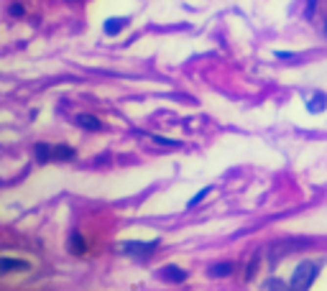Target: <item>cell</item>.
Instances as JSON below:
<instances>
[{
	"mask_svg": "<svg viewBox=\"0 0 327 291\" xmlns=\"http://www.w3.org/2000/svg\"><path fill=\"white\" fill-rule=\"evenodd\" d=\"M159 248V240H149V243H143V240H123L115 245V250L118 253H126L131 255V258H149V255Z\"/></svg>",
	"mask_w": 327,
	"mask_h": 291,
	"instance_id": "obj_1",
	"label": "cell"
},
{
	"mask_svg": "<svg viewBox=\"0 0 327 291\" xmlns=\"http://www.w3.org/2000/svg\"><path fill=\"white\" fill-rule=\"evenodd\" d=\"M320 273V266L317 263H312V261H302L297 266V271L294 276H291V281H289V289H309L312 281L317 278Z\"/></svg>",
	"mask_w": 327,
	"mask_h": 291,
	"instance_id": "obj_2",
	"label": "cell"
},
{
	"mask_svg": "<svg viewBox=\"0 0 327 291\" xmlns=\"http://www.w3.org/2000/svg\"><path fill=\"white\" fill-rule=\"evenodd\" d=\"M309 245H312V240H307V238H299V240H294V238L276 240L271 245V263H279L281 253H294V250H302V248H309Z\"/></svg>",
	"mask_w": 327,
	"mask_h": 291,
	"instance_id": "obj_3",
	"label": "cell"
},
{
	"mask_svg": "<svg viewBox=\"0 0 327 291\" xmlns=\"http://www.w3.org/2000/svg\"><path fill=\"white\" fill-rule=\"evenodd\" d=\"M156 278H161V281H169V284H182L187 281V271L179 266H164L156 271Z\"/></svg>",
	"mask_w": 327,
	"mask_h": 291,
	"instance_id": "obj_4",
	"label": "cell"
},
{
	"mask_svg": "<svg viewBox=\"0 0 327 291\" xmlns=\"http://www.w3.org/2000/svg\"><path fill=\"white\" fill-rule=\"evenodd\" d=\"M66 250H69L72 255H85L87 253V240L82 232H69V238H66Z\"/></svg>",
	"mask_w": 327,
	"mask_h": 291,
	"instance_id": "obj_5",
	"label": "cell"
},
{
	"mask_svg": "<svg viewBox=\"0 0 327 291\" xmlns=\"http://www.w3.org/2000/svg\"><path fill=\"white\" fill-rule=\"evenodd\" d=\"M31 263L21 258H0V276H8L10 271H28Z\"/></svg>",
	"mask_w": 327,
	"mask_h": 291,
	"instance_id": "obj_6",
	"label": "cell"
},
{
	"mask_svg": "<svg viewBox=\"0 0 327 291\" xmlns=\"http://www.w3.org/2000/svg\"><path fill=\"white\" fill-rule=\"evenodd\" d=\"M74 120H77V125H80L82 130H103V120H97L95 115H89V113H80Z\"/></svg>",
	"mask_w": 327,
	"mask_h": 291,
	"instance_id": "obj_7",
	"label": "cell"
},
{
	"mask_svg": "<svg viewBox=\"0 0 327 291\" xmlns=\"http://www.w3.org/2000/svg\"><path fill=\"white\" fill-rule=\"evenodd\" d=\"M325 107H327V95H325V92H314V95L307 100V110H309L312 115H320Z\"/></svg>",
	"mask_w": 327,
	"mask_h": 291,
	"instance_id": "obj_8",
	"label": "cell"
},
{
	"mask_svg": "<svg viewBox=\"0 0 327 291\" xmlns=\"http://www.w3.org/2000/svg\"><path fill=\"white\" fill-rule=\"evenodd\" d=\"M77 151L72 148V146H51V159L56 161H74Z\"/></svg>",
	"mask_w": 327,
	"mask_h": 291,
	"instance_id": "obj_9",
	"label": "cell"
},
{
	"mask_svg": "<svg viewBox=\"0 0 327 291\" xmlns=\"http://www.w3.org/2000/svg\"><path fill=\"white\" fill-rule=\"evenodd\" d=\"M235 271V263L230 261H222V263H212L210 266V276L212 278H225V276H230Z\"/></svg>",
	"mask_w": 327,
	"mask_h": 291,
	"instance_id": "obj_10",
	"label": "cell"
},
{
	"mask_svg": "<svg viewBox=\"0 0 327 291\" xmlns=\"http://www.w3.org/2000/svg\"><path fill=\"white\" fill-rule=\"evenodd\" d=\"M126 26H128V18H108L103 28H105L108 36H115V33H120Z\"/></svg>",
	"mask_w": 327,
	"mask_h": 291,
	"instance_id": "obj_11",
	"label": "cell"
},
{
	"mask_svg": "<svg viewBox=\"0 0 327 291\" xmlns=\"http://www.w3.org/2000/svg\"><path fill=\"white\" fill-rule=\"evenodd\" d=\"M33 156H36V161H39V164L51 161V146H49V143H39V146H33Z\"/></svg>",
	"mask_w": 327,
	"mask_h": 291,
	"instance_id": "obj_12",
	"label": "cell"
},
{
	"mask_svg": "<svg viewBox=\"0 0 327 291\" xmlns=\"http://www.w3.org/2000/svg\"><path fill=\"white\" fill-rule=\"evenodd\" d=\"M258 266H261V250H256V253H253V258H251V263H248V271H245V281H251V278L256 276Z\"/></svg>",
	"mask_w": 327,
	"mask_h": 291,
	"instance_id": "obj_13",
	"label": "cell"
},
{
	"mask_svg": "<svg viewBox=\"0 0 327 291\" xmlns=\"http://www.w3.org/2000/svg\"><path fill=\"white\" fill-rule=\"evenodd\" d=\"M210 192H212V187H205V189H199V192H197V194H195V197H192L189 202H187V207H189V209H192V207H197V205H199V202H202V199H205Z\"/></svg>",
	"mask_w": 327,
	"mask_h": 291,
	"instance_id": "obj_14",
	"label": "cell"
},
{
	"mask_svg": "<svg viewBox=\"0 0 327 291\" xmlns=\"http://www.w3.org/2000/svg\"><path fill=\"white\" fill-rule=\"evenodd\" d=\"M149 138L153 141V143H159V146H172V148H179V141H169V138H161V136H153V133H149Z\"/></svg>",
	"mask_w": 327,
	"mask_h": 291,
	"instance_id": "obj_15",
	"label": "cell"
},
{
	"mask_svg": "<svg viewBox=\"0 0 327 291\" xmlns=\"http://www.w3.org/2000/svg\"><path fill=\"white\" fill-rule=\"evenodd\" d=\"M289 284L281 281V278H268V281H263V289H286Z\"/></svg>",
	"mask_w": 327,
	"mask_h": 291,
	"instance_id": "obj_16",
	"label": "cell"
},
{
	"mask_svg": "<svg viewBox=\"0 0 327 291\" xmlns=\"http://www.w3.org/2000/svg\"><path fill=\"white\" fill-rule=\"evenodd\" d=\"M26 13V8L23 5H18V3H13V5H10V16H16V18H21V16H23Z\"/></svg>",
	"mask_w": 327,
	"mask_h": 291,
	"instance_id": "obj_17",
	"label": "cell"
},
{
	"mask_svg": "<svg viewBox=\"0 0 327 291\" xmlns=\"http://www.w3.org/2000/svg\"><path fill=\"white\" fill-rule=\"evenodd\" d=\"M314 8H317V0H309V3L304 5V16L312 18V16H314Z\"/></svg>",
	"mask_w": 327,
	"mask_h": 291,
	"instance_id": "obj_18",
	"label": "cell"
},
{
	"mask_svg": "<svg viewBox=\"0 0 327 291\" xmlns=\"http://www.w3.org/2000/svg\"><path fill=\"white\" fill-rule=\"evenodd\" d=\"M279 59H291V51H276Z\"/></svg>",
	"mask_w": 327,
	"mask_h": 291,
	"instance_id": "obj_19",
	"label": "cell"
},
{
	"mask_svg": "<svg viewBox=\"0 0 327 291\" xmlns=\"http://www.w3.org/2000/svg\"><path fill=\"white\" fill-rule=\"evenodd\" d=\"M66 3H82V0H66Z\"/></svg>",
	"mask_w": 327,
	"mask_h": 291,
	"instance_id": "obj_20",
	"label": "cell"
},
{
	"mask_svg": "<svg viewBox=\"0 0 327 291\" xmlns=\"http://www.w3.org/2000/svg\"><path fill=\"white\" fill-rule=\"evenodd\" d=\"M325 33H327V21H325Z\"/></svg>",
	"mask_w": 327,
	"mask_h": 291,
	"instance_id": "obj_21",
	"label": "cell"
}]
</instances>
